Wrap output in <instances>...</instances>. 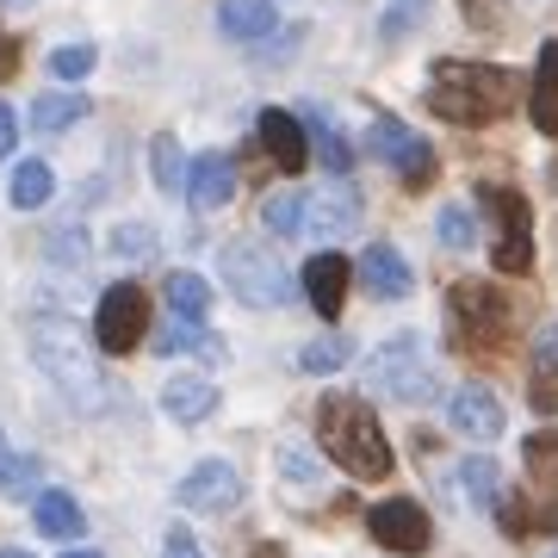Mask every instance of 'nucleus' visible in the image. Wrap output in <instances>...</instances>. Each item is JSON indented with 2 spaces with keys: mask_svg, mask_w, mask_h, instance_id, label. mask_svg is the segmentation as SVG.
<instances>
[{
  "mask_svg": "<svg viewBox=\"0 0 558 558\" xmlns=\"http://www.w3.org/2000/svg\"><path fill=\"white\" fill-rule=\"evenodd\" d=\"M317 435H323V453L336 459L348 478L360 484H385L391 478V440H385L379 416L366 398H323L317 403Z\"/></svg>",
  "mask_w": 558,
  "mask_h": 558,
  "instance_id": "nucleus-2",
  "label": "nucleus"
},
{
  "mask_svg": "<svg viewBox=\"0 0 558 558\" xmlns=\"http://www.w3.org/2000/svg\"><path fill=\"white\" fill-rule=\"evenodd\" d=\"M69 558H100V553H69Z\"/></svg>",
  "mask_w": 558,
  "mask_h": 558,
  "instance_id": "nucleus-46",
  "label": "nucleus"
},
{
  "mask_svg": "<svg viewBox=\"0 0 558 558\" xmlns=\"http://www.w3.org/2000/svg\"><path fill=\"white\" fill-rule=\"evenodd\" d=\"M527 403L539 416H558V323H546L534 336V379H527Z\"/></svg>",
  "mask_w": 558,
  "mask_h": 558,
  "instance_id": "nucleus-20",
  "label": "nucleus"
},
{
  "mask_svg": "<svg viewBox=\"0 0 558 558\" xmlns=\"http://www.w3.org/2000/svg\"><path fill=\"white\" fill-rule=\"evenodd\" d=\"M248 558H286V553H279V546H255Z\"/></svg>",
  "mask_w": 558,
  "mask_h": 558,
  "instance_id": "nucleus-44",
  "label": "nucleus"
},
{
  "mask_svg": "<svg viewBox=\"0 0 558 558\" xmlns=\"http://www.w3.org/2000/svg\"><path fill=\"white\" fill-rule=\"evenodd\" d=\"M218 25L223 38L236 44H255V38H274V0H218Z\"/></svg>",
  "mask_w": 558,
  "mask_h": 558,
  "instance_id": "nucleus-22",
  "label": "nucleus"
},
{
  "mask_svg": "<svg viewBox=\"0 0 558 558\" xmlns=\"http://www.w3.org/2000/svg\"><path fill=\"white\" fill-rule=\"evenodd\" d=\"M553 558H558V553H553Z\"/></svg>",
  "mask_w": 558,
  "mask_h": 558,
  "instance_id": "nucleus-48",
  "label": "nucleus"
},
{
  "mask_svg": "<svg viewBox=\"0 0 558 558\" xmlns=\"http://www.w3.org/2000/svg\"><path fill=\"white\" fill-rule=\"evenodd\" d=\"M50 193H57V174H50L44 161H20V168H13V205H20V211H44Z\"/></svg>",
  "mask_w": 558,
  "mask_h": 558,
  "instance_id": "nucleus-28",
  "label": "nucleus"
},
{
  "mask_svg": "<svg viewBox=\"0 0 558 558\" xmlns=\"http://www.w3.org/2000/svg\"><path fill=\"white\" fill-rule=\"evenodd\" d=\"M186 193H193V205H230L236 199V156L230 149H205L186 168Z\"/></svg>",
  "mask_w": 558,
  "mask_h": 558,
  "instance_id": "nucleus-17",
  "label": "nucleus"
},
{
  "mask_svg": "<svg viewBox=\"0 0 558 558\" xmlns=\"http://www.w3.org/2000/svg\"><path fill=\"white\" fill-rule=\"evenodd\" d=\"M13 75H20V38L0 32V81H13Z\"/></svg>",
  "mask_w": 558,
  "mask_h": 558,
  "instance_id": "nucleus-40",
  "label": "nucleus"
},
{
  "mask_svg": "<svg viewBox=\"0 0 558 558\" xmlns=\"http://www.w3.org/2000/svg\"><path fill=\"white\" fill-rule=\"evenodd\" d=\"M435 236H440V248H453V255H465V248L478 242V223H472V211H465V205H440Z\"/></svg>",
  "mask_w": 558,
  "mask_h": 558,
  "instance_id": "nucleus-33",
  "label": "nucleus"
},
{
  "mask_svg": "<svg viewBox=\"0 0 558 558\" xmlns=\"http://www.w3.org/2000/svg\"><path fill=\"white\" fill-rule=\"evenodd\" d=\"M260 149L274 156V168L299 174L304 161H311V131H304L299 112H260Z\"/></svg>",
  "mask_w": 558,
  "mask_h": 558,
  "instance_id": "nucleus-15",
  "label": "nucleus"
},
{
  "mask_svg": "<svg viewBox=\"0 0 558 558\" xmlns=\"http://www.w3.org/2000/svg\"><path fill=\"white\" fill-rule=\"evenodd\" d=\"M44 459L38 453H7L0 459V497H44Z\"/></svg>",
  "mask_w": 558,
  "mask_h": 558,
  "instance_id": "nucleus-29",
  "label": "nucleus"
},
{
  "mask_svg": "<svg viewBox=\"0 0 558 558\" xmlns=\"http://www.w3.org/2000/svg\"><path fill=\"white\" fill-rule=\"evenodd\" d=\"M149 329V299H143L137 279H119V286H106L100 311H94V341H100L106 354H131Z\"/></svg>",
  "mask_w": 558,
  "mask_h": 558,
  "instance_id": "nucleus-8",
  "label": "nucleus"
},
{
  "mask_svg": "<svg viewBox=\"0 0 558 558\" xmlns=\"http://www.w3.org/2000/svg\"><path fill=\"white\" fill-rule=\"evenodd\" d=\"M304 230H311L317 242H341V236L360 230V193L348 186V174H336V186H317V193H311Z\"/></svg>",
  "mask_w": 558,
  "mask_h": 558,
  "instance_id": "nucleus-12",
  "label": "nucleus"
},
{
  "mask_svg": "<svg viewBox=\"0 0 558 558\" xmlns=\"http://www.w3.org/2000/svg\"><path fill=\"white\" fill-rule=\"evenodd\" d=\"M304 211H311V193H292V186H286V193H274V199H267V211H260V218H267V230H274V236H299Z\"/></svg>",
  "mask_w": 558,
  "mask_h": 558,
  "instance_id": "nucleus-31",
  "label": "nucleus"
},
{
  "mask_svg": "<svg viewBox=\"0 0 558 558\" xmlns=\"http://www.w3.org/2000/svg\"><path fill=\"white\" fill-rule=\"evenodd\" d=\"M180 509H193V515H223V509H236L242 502V472L230 459H205L193 465L186 478H180Z\"/></svg>",
  "mask_w": 558,
  "mask_h": 558,
  "instance_id": "nucleus-11",
  "label": "nucleus"
},
{
  "mask_svg": "<svg viewBox=\"0 0 558 558\" xmlns=\"http://www.w3.org/2000/svg\"><path fill=\"white\" fill-rule=\"evenodd\" d=\"M447 329H453V348H465V354H497L509 336V299L484 279H459L447 292Z\"/></svg>",
  "mask_w": 558,
  "mask_h": 558,
  "instance_id": "nucleus-4",
  "label": "nucleus"
},
{
  "mask_svg": "<svg viewBox=\"0 0 558 558\" xmlns=\"http://www.w3.org/2000/svg\"><path fill=\"white\" fill-rule=\"evenodd\" d=\"M20 149V124H13V112L0 106V156H13Z\"/></svg>",
  "mask_w": 558,
  "mask_h": 558,
  "instance_id": "nucleus-42",
  "label": "nucleus"
},
{
  "mask_svg": "<svg viewBox=\"0 0 558 558\" xmlns=\"http://www.w3.org/2000/svg\"><path fill=\"white\" fill-rule=\"evenodd\" d=\"M484 218L497 223V242H490V260L497 274H527L534 267V205L521 199L515 186H478Z\"/></svg>",
  "mask_w": 558,
  "mask_h": 558,
  "instance_id": "nucleus-5",
  "label": "nucleus"
},
{
  "mask_svg": "<svg viewBox=\"0 0 558 558\" xmlns=\"http://www.w3.org/2000/svg\"><path fill=\"white\" fill-rule=\"evenodd\" d=\"M32 360H38L44 379L57 385V391L75 403L81 416H100V410H112V379L94 366V348H87V336H81L75 323H62V317L38 323V329H32Z\"/></svg>",
  "mask_w": 558,
  "mask_h": 558,
  "instance_id": "nucleus-3",
  "label": "nucleus"
},
{
  "mask_svg": "<svg viewBox=\"0 0 558 558\" xmlns=\"http://www.w3.org/2000/svg\"><path fill=\"white\" fill-rule=\"evenodd\" d=\"M50 69H57V81H81V75H94V50H87V44H62L57 57H50Z\"/></svg>",
  "mask_w": 558,
  "mask_h": 558,
  "instance_id": "nucleus-38",
  "label": "nucleus"
},
{
  "mask_svg": "<svg viewBox=\"0 0 558 558\" xmlns=\"http://www.w3.org/2000/svg\"><path fill=\"white\" fill-rule=\"evenodd\" d=\"M0 558H32V553H20V546H7V553H0Z\"/></svg>",
  "mask_w": 558,
  "mask_h": 558,
  "instance_id": "nucleus-45",
  "label": "nucleus"
},
{
  "mask_svg": "<svg viewBox=\"0 0 558 558\" xmlns=\"http://www.w3.org/2000/svg\"><path fill=\"white\" fill-rule=\"evenodd\" d=\"M428 106H435L447 124H497L509 106H515V75L497 69V62H465V57H440L428 69Z\"/></svg>",
  "mask_w": 558,
  "mask_h": 558,
  "instance_id": "nucleus-1",
  "label": "nucleus"
},
{
  "mask_svg": "<svg viewBox=\"0 0 558 558\" xmlns=\"http://www.w3.org/2000/svg\"><path fill=\"white\" fill-rule=\"evenodd\" d=\"M459 484H465V497H472V509H502V472H497V459H484L472 453L465 465H459Z\"/></svg>",
  "mask_w": 558,
  "mask_h": 558,
  "instance_id": "nucleus-26",
  "label": "nucleus"
},
{
  "mask_svg": "<svg viewBox=\"0 0 558 558\" xmlns=\"http://www.w3.org/2000/svg\"><path fill=\"white\" fill-rule=\"evenodd\" d=\"M32 521H38L44 539H81L87 534V515H81V502L69 497V490H44V497L32 502Z\"/></svg>",
  "mask_w": 558,
  "mask_h": 558,
  "instance_id": "nucleus-23",
  "label": "nucleus"
},
{
  "mask_svg": "<svg viewBox=\"0 0 558 558\" xmlns=\"http://www.w3.org/2000/svg\"><path fill=\"white\" fill-rule=\"evenodd\" d=\"M0 459H7V435H0Z\"/></svg>",
  "mask_w": 558,
  "mask_h": 558,
  "instance_id": "nucleus-47",
  "label": "nucleus"
},
{
  "mask_svg": "<svg viewBox=\"0 0 558 558\" xmlns=\"http://www.w3.org/2000/svg\"><path fill=\"white\" fill-rule=\"evenodd\" d=\"M87 119V100L81 94H44L38 106H32V131L38 137H57V131H69V124Z\"/></svg>",
  "mask_w": 558,
  "mask_h": 558,
  "instance_id": "nucleus-27",
  "label": "nucleus"
},
{
  "mask_svg": "<svg viewBox=\"0 0 558 558\" xmlns=\"http://www.w3.org/2000/svg\"><path fill=\"white\" fill-rule=\"evenodd\" d=\"M447 422H453V435H465V440H497L509 416H502V403H497L490 385H459L453 398H447Z\"/></svg>",
  "mask_w": 558,
  "mask_h": 558,
  "instance_id": "nucleus-13",
  "label": "nucleus"
},
{
  "mask_svg": "<svg viewBox=\"0 0 558 558\" xmlns=\"http://www.w3.org/2000/svg\"><path fill=\"white\" fill-rule=\"evenodd\" d=\"M527 119H534L539 137H558V38L539 44L534 87H527Z\"/></svg>",
  "mask_w": 558,
  "mask_h": 558,
  "instance_id": "nucleus-18",
  "label": "nucleus"
},
{
  "mask_svg": "<svg viewBox=\"0 0 558 558\" xmlns=\"http://www.w3.org/2000/svg\"><path fill=\"white\" fill-rule=\"evenodd\" d=\"M161 299H168V311H174V317L205 323V311H211V286H205L199 274H186V267H180V274L161 279Z\"/></svg>",
  "mask_w": 558,
  "mask_h": 558,
  "instance_id": "nucleus-25",
  "label": "nucleus"
},
{
  "mask_svg": "<svg viewBox=\"0 0 558 558\" xmlns=\"http://www.w3.org/2000/svg\"><path fill=\"white\" fill-rule=\"evenodd\" d=\"M428 13H435V0H391L379 13V38L385 44H403L416 25H428Z\"/></svg>",
  "mask_w": 558,
  "mask_h": 558,
  "instance_id": "nucleus-30",
  "label": "nucleus"
},
{
  "mask_svg": "<svg viewBox=\"0 0 558 558\" xmlns=\"http://www.w3.org/2000/svg\"><path fill=\"white\" fill-rule=\"evenodd\" d=\"M149 168H156V186H168V193H180V186H186V161H180V143L168 137V131L149 143Z\"/></svg>",
  "mask_w": 558,
  "mask_h": 558,
  "instance_id": "nucleus-34",
  "label": "nucleus"
},
{
  "mask_svg": "<svg viewBox=\"0 0 558 558\" xmlns=\"http://www.w3.org/2000/svg\"><path fill=\"white\" fill-rule=\"evenodd\" d=\"M50 255H57V260H81V236H75V230H57Z\"/></svg>",
  "mask_w": 558,
  "mask_h": 558,
  "instance_id": "nucleus-41",
  "label": "nucleus"
},
{
  "mask_svg": "<svg viewBox=\"0 0 558 558\" xmlns=\"http://www.w3.org/2000/svg\"><path fill=\"white\" fill-rule=\"evenodd\" d=\"M112 255L149 260V255H156V230H149V223H119V230H112Z\"/></svg>",
  "mask_w": 558,
  "mask_h": 558,
  "instance_id": "nucleus-37",
  "label": "nucleus"
},
{
  "mask_svg": "<svg viewBox=\"0 0 558 558\" xmlns=\"http://www.w3.org/2000/svg\"><path fill=\"white\" fill-rule=\"evenodd\" d=\"M360 286H366V299L398 304V299L416 292V274H410V260H403L391 242H373V248L360 255Z\"/></svg>",
  "mask_w": 558,
  "mask_h": 558,
  "instance_id": "nucleus-14",
  "label": "nucleus"
},
{
  "mask_svg": "<svg viewBox=\"0 0 558 558\" xmlns=\"http://www.w3.org/2000/svg\"><path fill=\"white\" fill-rule=\"evenodd\" d=\"M348 260L341 255H311L304 260V299H311V311L317 317H329L336 323L341 317V304H348Z\"/></svg>",
  "mask_w": 558,
  "mask_h": 558,
  "instance_id": "nucleus-16",
  "label": "nucleus"
},
{
  "mask_svg": "<svg viewBox=\"0 0 558 558\" xmlns=\"http://www.w3.org/2000/svg\"><path fill=\"white\" fill-rule=\"evenodd\" d=\"M156 354H199V360H211L218 366L223 360V341L205 329V323H186V317H174L168 329L156 336Z\"/></svg>",
  "mask_w": 558,
  "mask_h": 558,
  "instance_id": "nucleus-24",
  "label": "nucleus"
},
{
  "mask_svg": "<svg viewBox=\"0 0 558 558\" xmlns=\"http://www.w3.org/2000/svg\"><path fill=\"white\" fill-rule=\"evenodd\" d=\"M366 534L379 539L385 553H403V558H416L435 546V521H428V509L410 497H385L366 509Z\"/></svg>",
  "mask_w": 558,
  "mask_h": 558,
  "instance_id": "nucleus-10",
  "label": "nucleus"
},
{
  "mask_svg": "<svg viewBox=\"0 0 558 558\" xmlns=\"http://www.w3.org/2000/svg\"><path fill=\"white\" fill-rule=\"evenodd\" d=\"M459 13H465L472 32H497L502 25V0H459Z\"/></svg>",
  "mask_w": 558,
  "mask_h": 558,
  "instance_id": "nucleus-39",
  "label": "nucleus"
},
{
  "mask_svg": "<svg viewBox=\"0 0 558 558\" xmlns=\"http://www.w3.org/2000/svg\"><path fill=\"white\" fill-rule=\"evenodd\" d=\"M279 478H286V484H299V490H317L323 472H317V459L304 453V447H279Z\"/></svg>",
  "mask_w": 558,
  "mask_h": 558,
  "instance_id": "nucleus-36",
  "label": "nucleus"
},
{
  "mask_svg": "<svg viewBox=\"0 0 558 558\" xmlns=\"http://www.w3.org/2000/svg\"><path fill=\"white\" fill-rule=\"evenodd\" d=\"M161 410L174 422H205L211 410H218V385L199 379V373H180V379L161 385Z\"/></svg>",
  "mask_w": 558,
  "mask_h": 558,
  "instance_id": "nucleus-21",
  "label": "nucleus"
},
{
  "mask_svg": "<svg viewBox=\"0 0 558 558\" xmlns=\"http://www.w3.org/2000/svg\"><path fill=\"white\" fill-rule=\"evenodd\" d=\"M161 558H205V553H199L186 534H168V553H161Z\"/></svg>",
  "mask_w": 558,
  "mask_h": 558,
  "instance_id": "nucleus-43",
  "label": "nucleus"
},
{
  "mask_svg": "<svg viewBox=\"0 0 558 558\" xmlns=\"http://www.w3.org/2000/svg\"><path fill=\"white\" fill-rule=\"evenodd\" d=\"M223 279H230V292L242 304H255V311H274V304L292 299V279L279 267L274 248H260V242H223Z\"/></svg>",
  "mask_w": 558,
  "mask_h": 558,
  "instance_id": "nucleus-7",
  "label": "nucleus"
},
{
  "mask_svg": "<svg viewBox=\"0 0 558 558\" xmlns=\"http://www.w3.org/2000/svg\"><path fill=\"white\" fill-rule=\"evenodd\" d=\"M527 472L558 497V435H527Z\"/></svg>",
  "mask_w": 558,
  "mask_h": 558,
  "instance_id": "nucleus-35",
  "label": "nucleus"
},
{
  "mask_svg": "<svg viewBox=\"0 0 558 558\" xmlns=\"http://www.w3.org/2000/svg\"><path fill=\"white\" fill-rule=\"evenodd\" d=\"M348 360H354V341H348V336H317L299 354V373H341Z\"/></svg>",
  "mask_w": 558,
  "mask_h": 558,
  "instance_id": "nucleus-32",
  "label": "nucleus"
},
{
  "mask_svg": "<svg viewBox=\"0 0 558 558\" xmlns=\"http://www.w3.org/2000/svg\"><path fill=\"white\" fill-rule=\"evenodd\" d=\"M366 149H373L403 186H428V180H435V149H428V137H416L403 119H373Z\"/></svg>",
  "mask_w": 558,
  "mask_h": 558,
  "instance_id": "nucleus-9",
  "label": "nucleus"
},
{
  "mask_svg": "<svg viewBox=\"0 0 558 558\" xmlns=\"http://www.w3.org/2000/svg\"><path fill=\"white\" fill-rule=\"evenodd\" d=\"M299 119H304V131H311V156L329 168V174H348L354 168V149H348V131H341L323 106H299Z\"/></svg>",
  "mask_w": 558,
  "mask_h": 558,
  "instance_id": "nucleus-19",
  "label": "nucleus"
},
{
  "mask_svg": "<svg viewBox=\"0 0 558 558\" xmlns=\"http://www.w3.org/2000/svg\"><path fill=\"white\" fill-rule=\"evenodd\" d=\"M366 385H373L379 398H398V403H428L435 398V366H428L422 336L385 341L379 354L366 360Z\"/></svg>",
  "mask_w": 558,
  "mask_h": 558,
  "instance_id": "nucleus-6",
  "label": "nucleus"
}]
</instances>
